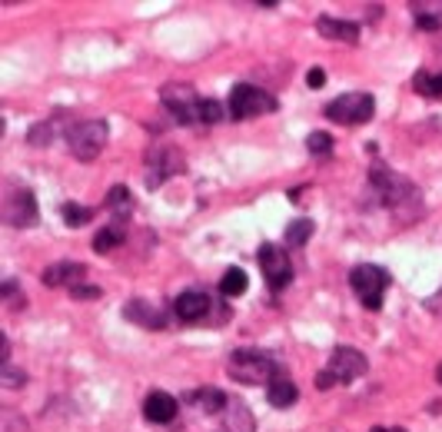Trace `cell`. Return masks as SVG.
I'll return each mask as SVG.
<instances>
[{
  "label": "cell",
  "instance_id": "1",
  "mask_svg": "<svg viewBox=\"0 0 442 432\" xmlns=\"http://www.w3.org/2000/svg\"><path fill=\"white\" fill-rule=\"evenodd\" d=\"M369 183H373V190L379 193V200H383L396 216H403V220L419 216V210H423V196H419V190H416L406 176L386 170V166H373V170H369Z\"/></svg>",
  "mask_w": 442,
  "mask_h": 432
},
{
  "label": "cell",
  "instance_id": "2",
  "mask_svg": "<svg viewBox=\"0 0 442 432\" xmlns=\"http://www.w3.org/2000/svg\"><path fill=\"white\" fill-rule=\"evenodd\" d=\"M226 373L236 383L246 386H269L273 379H279V366L273 363V356L260 353V349H236L226 363Z\"/></svg>",
  "mask_w": 442,
  "mask_h": 432
},
{
  "label": "cell",
  "instance_id": "3",
  "mask_svg": "<svg viewBox=\"0 0 442 432\" xmlns=\"http://www.w3.org/2000/svg\"><path fill=\"white\" fill-rule=\"evenodd\" d=\"M369 363H366V356L353 346H339L333 349L326 359V369L316 373V389H333L336 383H353L359 376H366Z\"/></svg>",
  "mask_w": 442,
  "mask_h": 432
},
{
  "label": "cell",
  "instance_id": "4",
  "mask_svg": "<svg viewBox=\"0 0 442 432\" xmlns=\"http://www.w3.org/2000/svg\"><path fill=\"white\" fill-rule=\"evenodd\" d=\"M106 140H110V126H106V120H77L67 134L70 156L80 160V164H90V160L100 156Z\"/></svg>",
  "mask_w": 442,
  "mask_h": 432
},
{
  "label": "cell",
  "instance_id": "5",
  "mask_svg": "<svg viewBox=\"0 0 442 432\" xmlns=\"http://www.w3.org/2000/svg\"><path fill=\"white\" fill-rule=\"evenodd\" d=\"M373 114H376V100L373 94H363V90L343 94L333 104H326V120L343 126H363L366 120H373Z\"/></svg>",
  "mask_w": 442,
  "mask_h": 432
},
{
  "label": "cell",
  "instance_id": "6",
  "mask_svg": "<svg viewBox=\"0 0 442 432\" xmlns=\"http://www.w3.org/2000/svg\"><path fill=\"white\" fill-rule=\"evenodd\" d=\"M349 286L359 299H363L366 309H383V293L389 289V273L383 266H373V263H359V266L349 273Z\"/></svg>",
  "mask_w": 442,
  "mask_h": 432
},
{
  "label": "cell",
  "instance_id": "7",
  "mask_svg": "<svg viewBox=\"0 0 442 432\" xmlns=\"http://www.w3.org/2000/svg\"><path fill=\"white\" fill-rule=\"evenodd\" d=\"M276 96L260 90L253 84H236L230 90V116L233 120H250V116H263L276 110Z\"/></svg>",
  "mask_w": 442,
  "mask_h": 432
},
{
  "label": "cell",
  "instance_id": "8",
  "mask_svg": "<svg viewBox=\"0 0 442 432\" xmlns=\"http://www.w3.org/2000/svg\"><path fill=\"white\" fill-rule=\"evenodd\" d=\"M160 104L180 120V124H200V110L203 100L196 96V90L186 84H166L160 90Z\"/></svg>",
  "mask_w": 442,
  "mask_h": 432
},
{
  "label": "cell",
  "instance_id": "9",
  "mask_svg": "<svg viewBox=\"0 0 442 432\" xmlns=\"http://www.w3.org/2000/svg\"><path fill=\"white\" fill-rule=\"evenodd\" d=\"M4 223L7 226H34L37 223V200H34V193L24 190V186H14L7 190V200H4Z\"/></svg>",
  "mask_w": 442,
  "mask_h": 432
},
{
  "label": "cell",
  "instance_id": "10",
  "mask_svg": "<svg viewBox=\"0 0 442 432\" xmlns=\"http://www.w3.org/2000/svg\"><path fill=\"white\" fill-rule=\"evenodd\" d=\"M260 266H263V276H266V283L273 289H283L289 286V279H293V263H289V256L283 250H279L276 243H263L260 246Z\"/></svg>",
  "mask_w": 442,
  "mask_h": 432
},
{
  "label": "cell",
  "instance_id": "11",
  "mask_svg": "<svg viewBox=\"0 0 442 432\" xmlns=\"http://www.w3.org/2000/svg\"><path fill=\"white\" fill-rule=\"evenodd\" d=\"M220 303H213L206 293L200 289H190V293H180L174 303V313L183 319V323H210L213 319V309Z\"/></svg>",
  "mask_w": 442,
  "mask_h": 432
},
{
  "label": "cell",
  "instance_id": "12",
  "mask_svg": "<svg viewBox=\"0 0 442 432\" xmlns=\"http://www.w3.org/2000/svg\"><path fill=\"white\" fill-rule=\"evenodd\" d=\"M180 166H183V156L176 154L174 146H166V144L164 146H154V150L146 154V170H150L146 183H150V186H160V183L170 180Z\"/></svg>",
  "mask_w": 442,
  "mask_h": 432
},
{
  "label": "cell",
  "instance_id": "13",
  "mask_svg": "<svg viewBox=\"0 0 442 432\" xmlns=\"http://www.w3.org/2000/svg\"><path fill=\"white\" fill-rule=\"evenodd\" d=\"M176 413H180V406H176V399L170 393H150L144 399V416H146V423H156V426H166V423H174Z\"/></svg>",
  "mask_w": 442,
  "mask_h": 432
},
{
  "label": "cell",
  "instance_id": "14",
  "mask_svg": "<svg viewBox=\"0 0 442 432\" xmlns=\"http://www.w3.org/2000/svg\"><path fill=\"white\" fill-rule=\"evenodd\" d=\"M84 276H87V266L84 263H54V266L44 269V286H70L77 289L80 283H84Z\"/></svg>",
  "mask_w": 442,
  "mask_h": 432
},
{
  "label": "cell",
  "instance_id": "15",
  "mask_svg": "<svg viewBox=\"0 0 442 432\" xmlns=\"http://www.w3.org/2000/svg\"><path fill=\"white\" fill-rule=\"evenodd\" d=\"M124 316L140 323V326H146V329H160L166 323L164 309L154 306V303H146V299H130V303L124 306Z\"/></svg>",
  "mask_w": 442,
  "mask_h": 432
},
{
  "label": "cell",
  "instance_id": "16",
  "mask_svg": "<svg viewBox=\"0 0 442 432\" xmlns=\"http://www.w3.org/2000/svg\"><path fill=\"white\" fill-rule=\"evenodd\" d=\"M316 30H319V37L339 40V44H356V40H359V24H353V20L319 17L316 20Z\"/></svg>",
  "mask_w": 442,
  "mask_h": 432
},
{
  "label": "cell",
  "instance_id": "17",
  "mask_svg": "<svg viewBox=\"0 0 442 432\" xmlns=\"http://www.w3.org/2000/svg\"><path fill=\"white\" fill-rule=\"evenodd\" d=\"M70 126H74V124H70ZM70 126H67V120H60V116H50V120H44V124H37L34 130H30L27 140H30L34 146H47V144H54L57 136H64V140H67Z\"/></svg>",
  "mask_w": 442,
  "mask_h": 432
},
{
  "label": "cell",
  "instance_id": "18",
  "mask_svg": "<svg viewBox=\"0 0 442 432\" xmlns=\"http://www.w3.org/2000/svg\"><path fill=\"white\" fill-rule=\"evenodd\" d=\"M266 399H269V406H276V409H286V406H293L299 399V389H296V383H289V379H273V383L266 386Z\"/></svg>",
  "mask_w": 442,
  "mask_h": 432
},
{
  "label": "cell",
  "instance_id": "19",
  "mask_svg": "<svg viewBox=\"0 0 442 432\" xmlns=\"http://www.w3.org/2000/svg\"><path fill=\"white\" fill-rule=\"evenodd\" d=\"M223 419H226L230 432H256V423H253L250 409H246L240 399H230V403H226V413H223Z\"/></svg>",
  "mask_w": 442,
  "mask_h": 432
},
{
  "label": "cell",
  "instance_id": "20",
  "mask_svg": "<svg viewBox=\"0 0 442 432\" xmlns=\"http://www.w3.org/2000/svg\"><path fill=\"white\" fill-rule=\"evenodd\" d=\"M124 240H126V223L114 220L110 226H104V230L94 236V250L96 253H110V250H116Z\"/></svg>",
  "mask_w": 442,
  "mask_h": 432
},
{
  "label": "cell",
  "instance_id": "21",
  "mask_svg": "<svg viewBox=\"0 0 442 432\" xmlns=\"http://www.w3.org/2000/svg\"><path fill=\"white\" fill-rule=\"evenodd\" d=\"M106 210L114 213L120 223H126V216L134 213V200H130V190H126V186H114V190L106 193Z\"/></svg>",
  "mask_w": 442,
  "mask_h": 432
},
{
  "label": "cell",
  "instance_id": "22",
  "mask_svg": "<svg viewBox=\"0 0 442 432\" xmlns=\"http://www.w3.org/2000/svg\"><path fill=\"white\" fill-rule=\"evenodd\" d=\"M246 289H250V279H246V273H243L240 266H230L226 273H223V279H220L223 296H243Z\"/></svg>",
  "mask_w": 442,
  "mask_h": 432
},
{
  "label": "cell",
  "instance_id": "23",
  "mask_svg": "<svg viewBox=\"0 0 442 432\" xmlns=\"http://www.w3.org/2000/svg\"><path fill=\"white\" fill-rule=\"evenodd\" d=\"M413 86L419 96H429V100H439L442 96V74H429V70H419L413 77Z\"/></svg>",
  "mask_w": 442,
  "mask_h": 432
},
{
  "label": "cell",
  "instance_id": "24",
  "mask_svg": "<svg viewBox=\"0 0 442 432\" xmlns=\"http://www.w3.org/2000/svg\"><path fill=\"white\" fill-rule=\"evenodd\" d=\"M190 399L206 406V413H220V409H226V403H230V399L223 393H216V389H200V393H193Z\"/></svg>",
  "mask_w": 442,
  "mask_h": 432
},
{
  "label": "cell",
  "instance_id": "25",
  "mask_svg": "<svg viewBox=\"0 0 442 432\" xmlns=\"http://www.w3.org/2000/svg\"><path fill=\"white\" fill-rule=\"evenodd\" d=\"M64 223L67 226H84V223H90L94 220V210L90 206H77V203H64Z\"/></svg>",
  "mask_w": 442,
  "mask_h": 432
},
{
  "label": "cell",
  "instance_id": "26",
  "mask_svg": "<svg viewBox=\"0 0 442 432\" xmlns=\"http://www.w3.org/2000/svg\"><path fill=\"white\" fill-rule=\"evenodd\" d=\"M313 236V220H293L286 230V243L289 246H303Z\"/></svg>",
  "mask_w": 442,
  "mask_h": 432
},
{
  "label": "cell",
  "instance_id": "27",
  "mask_svg": "<svg viewBox=\"0 0 442 432\" xmlns=\"http://www.w3.org/2000/svg\"><path fill=\"white\" fill-rule=\"evenodd\" d=\"M306 150H309L313 156H329V154H333V136L323 134V130L309 134V136H306Z\"/></svg>",
  "mask_w": 442,
  "mask_h": 432
},
{
  "label": "cell",
  "instance_id": "28",
  "mask_svg": "<svg viewBox=\"0 0 442 432\" xmlns=\"http://www.w3.org/2000/svg\"><path fill=\"white\" fill-rule=\"evenodd\" d=\"M0 383L7 386V389H20V386H27V373H20L14 366H0Z\"/></svg>",
  "mask_w": 442,
  "mask_h": 432
},
{
  "label": "cell",
  "instance_id": "29",
  "mask_svg": "<svg viewBox=\"0 0 442 432\" xmlns=\"http://www.w3.org/2000/svg\"><path fill=\"white\" fill-rule=\"evenodd\" d=\"M223 120V106L216 100H203V110H200V124H220Z\"/></svg>",
  "mask_w": 442,
  "mask_h": 432
},
{
  "label": "cell",
  "instance_id": "30",
  "mask_svg": "<svg viewBox=\"0 0 442 432\" xmlns=\"http://www.w3.org/2000/svg\"><path fill=\"white\" fill-rule=\"evenodd\" d=\"M416 17H433L442 24V4H413Z\"/></svg>",
  "mask_w": 442,
  "mask_h": 432
},
{
  "label": "cell",
  "instance_id": "31",
  "mask_svg": "<svg viewBox=\"0 0 442 432\" xmlns=\"http://www.w3.org/2000/svg\"><path fill=\"white\" fill-rule=\"evenodd\" d=\"M306 84L313 86V90H319V86L326 84V70H323V67H313V70L306 74Z\"/></svg>",
  "mask_w": 442,
  "mask_h": 432
},
{
  "label": "cell",
  "instance_id": "32",
  "mask_svg": "<svg viewBox=\"0 0 442 432\" xmlns=\"http://www.w3.org/2000/svg\"><path fill=\"white\" fill-rule=\"evenodd\" d=\"M70 296H74V299H96V296H100V289H96V286H84V283H80L77 289H70Z\"/></svg>",
  "mask_w": 442,
  "mask_h": 432
},
{
  "label": "cell",
  "instance_id": "33",
  "mask_svg": "<svg viewBox=\"0 0 442 432\" xmlns=\"http://www.w3.org/2000/svg\"><path fill=\"white\" fill-rule=\"evenodd\" d=\"M426 309H429L433 316H439V319H442V289H439V293H433L429 299H426Z\"/></svg>",
  "mask_w": 442,
  "mask_h": 432
},
{
  "label": "cell",
  "instance_id": "34",
  "mask_svg": "<svg viewBox=\"0 0 442 432\" xmlns=\"http://www.w3.org/2000/svg\"><path fill=\"white\" fill-rule=\"evenodd\" d=\"M373 432H406V429H383V426H376Z\"/></svg>",
  "mask_w": 442,
  "mask_h": 432
},
{
  "label": "cell",
  "instance_id": "35",
  "mask_svg": "<svg viewBox=\"0 0 442 432\" xmlns=\"http://www.w3.org/2000/svg\"><path fill=\"white\" fill-rule=\"evenodd\" d=\"M436 379H439V383H442V363H439V369H436Z\"/></svg>",
  "mask_w": 442,
  "mask_h": 432
}]
</instances>
